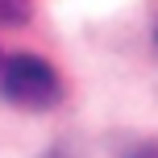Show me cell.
<instances>
[{"instance_id":"obj_1","label":"cell","mask_w":158,"mask_h":158,"mask_svg":"<svg viewBox=\"0 0 158 158\" xmlns=\"http://www.w3.org/2000/svg\"><path fill=\"white\" fill-rule=\"evenodd\" d=\"M0 83H4V96L13 104H21V108H50V104L58 100V75H54V67L42 63V58H29V54L8 58Z\"/></svg>"},{"instance_id":"obj_2","label":"cell","mask_w":158,"mask_h":158,"mask_svg":"<svg viewBox=\"0 0 158 158\" xmlns=\"http://www.w3.org/2000/svg\"><path fill=\"white\" fill-rule=\"evenodd\" d=\"M25 8H21V0H0V25H21L25 21Z\"/></svg>"}]
</instances>
